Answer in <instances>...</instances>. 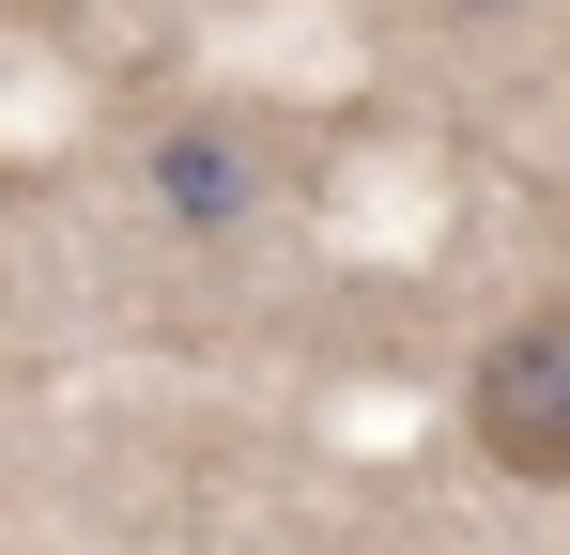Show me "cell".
I'll list each match as a JSON object with an SVG mask.
<instances>
[{
  "mask_svg": "<svg viewBox=\"0 0 570 555\" xmlns=\"http://www.w3.org/2000/svg\"><path fill=\"white\" fill-rule=\"evenodd\" d=\"M463 432H478V463H493V478H524V494H570V293L509 309V324L478 340Z\"/></svg>",
  "mask_w": 570,
  "mask_h": 555,
  "instance_id": "6da1fadb",
  "label": "cell"
},
{
  "mask_svg": "<svg viewBox=\"0 0 570 555\" xmlns=\"http://www.w3.org/2000/svg\"><path fill=\"white\" fill-rule=\"evenodd\" d=\"M155 201H170L186 232H247V216L278 201V139H263L247 108H186V124H155Z\"/></svg>",
  "mask_w": 570,
  "mask_h": 555,
  "instance_id": "7a4b0ae2",
  "label": "cell"
},
{
  "mask_svg": "<svg viewBox=\"0 0 570 555\" xmlns=\"http://www.w3.org/2000/svg\"><path fill=\"white\" fill-rule=\"evenodd\" d=\"M463 16H493V0H463Z\"/></svg>",
  "mask_w": 570,
  "mask_h": 555,
  "instance_id": "3957f363",
  "label": "cell"
}]
</instances>
